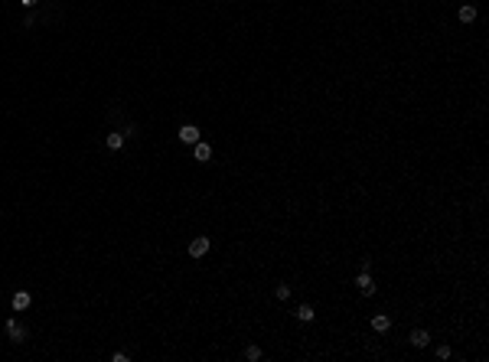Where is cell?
I'll return each instance as SVG.
<instances>
[{"label": "cell", "mask_w": 489, "mask_h": 362, "mask_svg": "<svg viewBox=\"0 0 489 362\" xmlns=\"http://www.w3.org/2000/svg\"><path fill=\"white\" fill-rule=\"evenodd\" d=\"M206 252H209V235H199L189 241V258H202Z\"/></svg>", "instance_id": "6da1fadb"}, {"label": "cell", "mask_w": 489, "mask_h": 362, "mask_svg": "<svg viewBox=\"0 0 489 362\" xmlns=\"http://www.w3.org/2000/svg\"><path fill=\"white\" fill-rule=\"evenodd\" d=\"M356 287H359V290H362V294H365V297H372V294H375V284H372L369 271H362V274L356 277Z\"/></svg>", "instance_id": "7a4b0ae2"}, {"label": "cell", "mask_w": 489, "mask_h": 362, "mask_svg": "<svg viewBox=\"0 0 489 362\" xmlns=\"http://www.w3.org/2000/svg\"><path fill=\"white\" fill-rule=\"evenodd\" d=\"M180 141H183V144H196V141H199V127H196V124H183V127H180Z\"/></svg>", "instance_id": "3957f363"}, {"label": "cell", "mask_w": 489, "mask_h": 362, "mask_svg": "<svg viewBox=\"0 0 489 362\" xmlns=\"http://www.w3.org/2000/svg\"><path fill=\"white\" fill-rule=\"evenodd\" d=\"M193 157L199 160V163H209V160H212V147H209V144H202V141H196Z\"/></svg>", "instance_id": "277c9868"}, {"label": "cell", "mask_w": 489, "mask_h": 362, "mask_svg": "<svg viewBox=\"0 0 489 362\" xmlns=\"http://www.w3.org/2000/svg\"><path fill=\"white\" fill-rule=\"evenodd\" d=\"M30 304H33L30 290H17V294H13V310H17V313H20V310H26Z\"/></svg>", "instance_id": "5b68a950"}, {"label": "cell", "mask_w": 489, "mask_h": 362, "mask_svg": "<svg viewBox=\"0 0 489 362\" xmlns=\"http://www.w3.org/2000/svg\"><path fill=\"white\" fill-rule=\"evenodd\" d=\"M7 336H10L13 343H20V340H26V329H23L17 320H7Z\"/></svg>", "instance_id": "8992f818"}, {"label": "cell", "mask_w": 489, "mask_h": 362, "mask_svg": "<svg viewBox=\"0 0 489 362\" xmlns=\"http://www.w3.org/2000/svg\"><path fill=\"white\" fill-rule=\"evenodd\" d=\"M431 343V336H427V329H414L411 333V346H417V349H424Z\"/></svg>", "instance_id": "52a82bcc"}, {"label": "cell", "mask_w": 489, "mask_h": 362, "mask_svg": "<svg viewBox=\"0 0 489 362\" xmlns=\"http://www.w3.org/2000/svg\"><path fill=\"white\" fill-rule=\"evenodd\" d=\"M105 144H108V150H121V144H124V134H121V131H111L108 137H105Z\"/></svg>", "instance_id": "ba28073f"}, {"label": "cell", "mask_w": 489, "mask_h": 362, "mask_svg": "<svg viewBox=\"0 0 489 362\" xmlns=\"http://www.w3.org/2000/svg\"><path fill=\"white\" fill-rule=\"evenodd\" d=\"M388 326H391V320L385 317V313H379V317H372V329H379V333H385Z\"/></svg>", "instance_id": "9c48e42d"}, {"label": "cell", "mask_w": 489, "mask_h": 362, "mask_svg": "<svg viewBox=\"0 0 489 362\" xmlns=\"http://www.w3.org/2000/svg\"><path fill=\"white\" fill-rule=\"evenodd\" d=\"M460 20L473 23V20H476V7H470V3H467V7H460Z\"/></svg>", "instance_id": "30bf717a"}, {"label": "cell", "mask_w": 489, "mask_h": 362, "mask_svg": "<svg viewBox=\"0 0 489 362\" xmlns=\"http://www.w3.org/2000/svg\"><path fill=\"white\" fill-rule=\"evenodd\" d=\"M297 320L310 323V320H313V307H307V304H304V307H297Z\"/></svg>", "instance_id": "8fae6325"}, {"label": "cell", "mask_w": 489, "mask_h": 362, "mask_svg": "<svg viewBox=\"0 0 489 362\" xmlns=\"http://www.w3.org/2000/svg\"><path fill=\"white\" fill-rule=\"evenodd\" d=\"M245 359H248V362H258V359H261V349H258V346H248V349H245Z\"/></svg>", "instance_id": "7c38bea8"}, {"label": "cell", "mask_w": 489, "mask_h": 362, "mask_svg": "<svg viewBox=\"0 0 489 362\" xmlns=\"http://www.w3.org/2000/svg\"><path fill=\"white\" fill-rule=\"evenodd\" d=\"M274 294H277V300H287V297H290V287H287V284H281L277 290H274Z\"/></svg>", "instance_id": "4fadbf2b"}, {"label": "cell", "mask_w": 489, "mask_h": 362, "mask_svg": "<svg viewBox=\"0 0 489 362\" xmlns=\"http://www.w3.org/2000/svg\"><path fill=\"white\" fill-rule=\"evenodd\" d=\"M437 359H450V346H440V349H437Z\"/></svg>", "instance_id": "5bb4252c"}, {"label": "cell", "mask_w": 489, "mask_h": 362, "mask_svg": "<svg viewBox=\"0 0 489 362\" xmlns=\"http://www.w3.org/2000/svg\"><path fill=\"white\" fill-rule=\"evenodd\" d=\"M33 3H36V0H23V7H33Z\"/></svg>", "instance_id": "9a60e30c"}]
</instances>
